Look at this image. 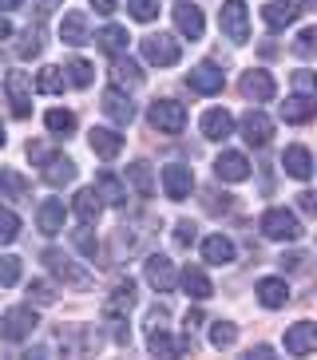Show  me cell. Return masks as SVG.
Masks as SVG:
<instances>
[{"instance_id":"ab89813d","label":"cell","mask_w":317,"mask_h":360,"mask_svg":"<svg viewBox=\"0 0 317 360\" xmlns=\"http://www.w3.org/2000/svg\"><path fill=\"white\" fill-rule=\"evenodd\" d=\"M72 242H75V250H80L84 257H92V262L99 257V238H95V230H92V226H84V222H80V230H72Z\"/></svg>"},{"instance_id":"5bb4252c","label":"cell","mask_w":317,"mask_h":360,"mask_svg":"<svg viewBox=\"0 0 317 360\" xmlns=\"http://www.w3.org/2000/svg\"><path fill=\"white\" fill-rule=\"evenodd\" d=\"M214 174H218V182H246L250 179V159L242 150H222L214 159Z\"/></svg>"},{"instance_id":"52a82bcc","label":"cell","mask_w":317,"mask_h":360,"mask_svg":"<svg viewBox=\"0 0 317 360\" xmlns=\"http://www.w3.org/2000/svg\"><path fill=\"white\" fill-rule=\"evenodd\" d=\"M36 309L32 305H16V309H8L4 317H0V337L4 340H12V345H20V340H28L32 333H36Z\"/></svg>"},{"instance_id":"6f0895ef","label":"cell","mask_w":317,"mask_h":360,"mask_svg":"<svg viewBox=\"0 0 317 360\" xmlns=\"http://www.w3.org/2000/svg\"><path fill=\"white\" fill-rule=\"evenodd\" d=\"M187 325H190V328L202 325V313H199V309H190V313H187Z\"/></svg>"},{"instance_id":"1f68e13d","label":"cell","mask_w":317,"mask_h":360,"mask_svg":"<svg viewBox=\"0 0 317 360\" xmlns=\"http://www.w3.org/2000/svg\"><path fill=\"white\" fill-rule=\"evenodd\" d=\"M0 198H8V202H24V198H28V179H24L20 170L0 167Z\"/></svg>"},{"instance_id":"9f6ffc18","label":"cell","mask_w":317,"mask_h":360,"mask_svg":"<svg viewBox=\"0 0 317 360\" xmlns=\"http://www.w3.org/2000/svg\"><path fill=\"white\" fill-rule=\"evenodd\" d=\"M12 36V24H8V16H0V40H8Z\"/></svg>"},{"instance_id":"44dd1931","label":"cell","mask_w":317,"mask_h":360,"mask_svg":"<svg viewBox=\"0 0 317 360\" xmlns=\"http://www.w3.org/2000/svg\"><path fill=\"white\" fill-rule=\"evenodd\" d=\"M72 214L80 218L84 226H95L99 222V214H104V198L95 194V186H84V191H75L72 198Z\"/></svg>"},{"instance_id":"816d5d0a","label":"cell","mask_w":317,"mask_h":360,"mask_svg":"<svg viewBox=\"0 0 317 360\" xmlns=\"http://www.w3.org/2000/svg\"><path fill=\"white\" fill-rule=\"evenodd\" d=\"M302 265H306V254H282V269L294 274V269H302Z\"/></svg>"},{"instance_id":"d6986e66","label":"cell","mask_w":317,"mask_h":360,"mask_svg":"<svg viewBox=\"0 0 317 360\" xmlns=\"http://www.w3.org/2000/svg\"><path fill=\"white\" fill-rule=\"evenodd\" d=\"M147 349H151V356H179V352L194 349V340H190V337L175 340L167 328L158 325V328H147Z\"/></svg>"},{"instance_id":"60d3db41","label":"cell","mask_w":317,"mask_h":360,"mask_svg":"<svg viewBox=\"0 0 317 360\" xmlns=\"http://www.w3.org/2000/svg\"><path fill=\"white\" fill-rule=\"evenodd\" d=\"M234 340H238V325H230V321H214L211 325V345L214 349H230Z\"/></svg>"},{"instance_id":"d6a6232c","label":"cell","mask_w":317,"mask_h":360,"mask_svg":"<svg viewBox=\"0 0 317 360\" xmlns=\"http://www.w3.org/2000/svg\"><path fill=\"white\" fill-rule=\"evenodd\" d=\"M127 182H131V186H135V194L139 198H151V194H155V170H151V162H131V167H127Z\"/></svg>"},{"instance_id":"ba28073f","label":"cell","mask_w":317,"mask_h":360,"mask_svg":"<svg viewBox=\"0 0 317 360\" xmlns=\"http://www.w3.org/2000/svg\"><path fill=\"white\" fill-rule=\"evenodd\" d=\"M143 277H147V285L155 293H170V289L179 285V274H175V262L167 254H147L143 262Z\"/></svg>"},{"instance_id":"11a10c76","label":"cell","mask_w":317,"mask_h":360,"mask_svg":"<svg viewBox=\"0 0 317 360\" xmlns=\"http://www.w3.org/2000/svg\"><path fill=\"white\" fill-rule=\"evenodd\" d=\"M250 356L254 360H270V356H274V349H270V345H258V349H250Z\"/></svg>"},{"instance_id":"e575fe53","label":"cell","mask_w":317,"mask_h":360,"mask_svg":"<svg viewBox=\"0 0 317 360\" xmlns=\"http://www.w3.org/2000/svg\"><path fill=\"white\" fill-rule=\"evenodd\" d=\"M111 79H116V87H139L143 84V72H139L135 60L116 56V60H111Z\"/></svg>"},{"instance_id":"4dcf8cb0","label":"cell","mask_w":317,"mask_h":360,"mask_svg":"<svg viewBox=\"0 0 317 360\" xmlns=\"http://www.w3.org/2000/svg\"><path fill=\"white\" fill-rule=\"evenodd\" d=\"M202 257L211 265H230L234 262V242L226 233H211V238L202 242Z\"/></svg>"},{"instance_id":"8992f818","label":"cell","mask_w":317,"mask_h":360,"mask_svg":"<svg viewBox=\"0 0 317 360\" xmlns=\"http://www.w3.org/2000/svg\"><path fill=\"white\" fill-rule=\"evenodd\" d=\"M139 48H143V60H147V64H158V68H175L182 60L179 40H175V36H167V32L143 36V40H139Z\"/></svg>"},{"instance_id":"3957f363","label":"cell","mask_w":317,"mask_h":360,"mask_svg":"<svg viewBox=\"0 0 317 360\" xmlns=\"http://www.w3.org/2000/svg\"><path fill=\"white\" fill-rule=\"evenodd\" d=\"M258 230H262V238H270V242H297L302 238V222H297V214L282 210V206H274V210L262 214V222H258Z\"/></svg>"},{"instance_id":"277c9868","label":"cell","mask_w":317,"mask_h":360,"mask_svg":"<svg viewBox=\"0 0 317 360\" xmlns=\"http://www.w3.org/2000/svg\"><path fill=\"white\" fill-rule=\"evenodd\" d=\"M44 265H48V274H52L56 281H63V285H72V289H87V285H92V274L80 269V265L63 254V250H44Z\"/></svg>"},{"instance_id":"6da1fadb","label":"cell","mask_w":317,"mask_h":360,"mask_svg":"<svg viewBox=\"0 0 317 360\" xmlns=\"http://www.w3.org/2000/svg\"><path fill=\"white\" fill-rule=\"evenodd\" d=\"M28 159L32 162H44L40 167V174H44V182L48 186H72L75 182V162L68 159V155H56V150H48L44 143H28Z\"/></svg>"},{"instance_id":"ee69618b","label":"cell","mask_w":317,"mask_h":360,"mask_svg":"<svg viewBox=\"0 0 317 360\" xmlns=\"http://www.w3.org/2000/svg\"><path fill=\"white\" fill-rule=\"evenodd\" d=\"M20 281V257L4 254L0 257V285H16Z\"/></svg>"},{"instance_id":"c3c4849f","label":"cell","mask_w":317,"mask_h":360,"mask_svg":"<svg viewBox=\"0 0 317 360\" xmlns=\"http://www.w3.org/2000/svg\"><path fill=\"white\" fill-rule=\"evenodd\" d=\"M294 87L302 91V96H313V72H297L294 75Z\"/></svg>"},{"instance_id":"5b68a950","label":"cell","mask_w":317,"mask_h":360,"mask_svg":"<svg viewBox=\"0 0 317 360\" xmlns=\"http://www.w3.org/2000/svg\"><path fill=\"white\" fill-rule=\"evenodd\" d=\"M147 123L155 131H163V135H182V127H187V107L175 103V99H155L147 111Z\"/></svg>"},{"instance_id":"7dc6e473","label":"cell","mask_w":317,"mask_h":360,"mask_svg":"<svg viewBox=\"0 0 317 360\" xmlns=\"http://www.w3.org/2000/svg\"><path fill=\"white\" fill-rule=\"evenodd\" d=\"M313 40H317V28H302L297 40H294V52L302 56V60H309V56H313Z\"/></svg>"},{"instance_id":"b9f144b4","label":"cell","mask_w":317,"mask_h":360,"mask_svg":"<svg viewBox=\"0 0 317 360\" xmlns=\"http://www.w3.org/2000/svg\"><path fill=\"white\" fill-rule=\"evenodd\" d=\"M16 238H20V218L8 206H0V245H12Z\"/></svg>"},{"instance_id":"f907efd6","label":"cell","mask_w":317,"mask_h":360,"mask_svg":"<svg viewBox=\"0 0 317 360\" xmlns=\"http://www.w3.org/2000/svg\"><path fill=\"white\" fill-rule=\"evenodd\" d=\"M297 206H302L306 214H313L317 210V194L313 191H302V194H297Z\"/></svg>"},{"instance_id":"9a60e30c","label":"cell","mask_w":317,"mask_h":360,"mask_svg":"<svg viewBox=\"0 0 317 360\" xmlns=\"http://www.w3.org/2000/svg\"><path fill=\"white\" fill-rule=\"evenodd\" d=\"M317 349V325L313 321H297V325L285 328V352L290 356H306Z\"/></svg>"},{"instance_id":"4fadbf2b","label":"cell","mask_w":317,"mask_h":360,"mask_svg":"<svg viewBox=\"0 0 317 360\" xmlns=\"http://www.w3.org/2000/svg\"><path fill=\"white\" fill-rule=\"evenodd\" d=\"M242 139L250 147H266L274 139V119L266 115V111H258V107H250L242 115Z\"/></svg>"},{"instance_id":"484cf974","label":"cell","mask_w":317,"mask_h":360,"mask_svg":"<svg viewBox=\"0 0 317 360\" xmlns=\"http://www.w3.org/2000/svg\"><path fill=\"white\" fill-rule=\"evenodd\" d=\"M313 115H317V96H302V91H297V96H290L282 103L285 123H309Z\"/></svg>"},{"instance_id":"ac0fdd59","label":"cell","mask_w":317,"mask_h":360,"mask_svg":"<svg viewBox=\"0 0 317 360\" xmlns=\"http://www.w3.org/2000/svg\"><path fill=\"white\" fill-rule=\"evenodd\" d=\"M104 115L111 119V123H119V127H127V123H131V119H135V103H131V99H127V91L123 87H107L104 91Z\"/></svg>"},{"instance_id":"681fc988","label":"cell","mask_w":317,"mask_h":360,"mask_svg":"<svg viewBox=\"0 0 317 360\" xmlns=\"http://www.w3.org/2000/svg\"><path fill=\"white\" fill-rule=\"evenodd\" d=\"M167 317H170V313H167V305H155V309L147 313V328H158V325H163Z\"/></svg>"},{"instance_id":"f546056e","label":"cell","mask_w":317,"mask_h":360,"mask_svg":"<svg viewBox=\"0 0 317 360\" xmlns=\"http://www.w3.org/2000/svg\"><path fill=\"white\" fill-rule=\"evenodd\" d=\"M254 293H258V301H262L266 309H282L285 301H290V285H285L282 277H262Z\"/></svg>"},{"instance_id":"d4e9b609","label":"cell","mask_w":317,"mask_h":360,"mask_svg":"<svg viewBox=\"0 0 317 360\" xmlns=\"http://www.w3.org/2000/svg\"><path fill=\"white\" fill-rule=\"evenodd\" d=\"M87 143H92V150H95V155H99L104 162H111L119 150H123V135H116L111 127H92Z\"/></svg>"},{"instance_id":"7c38bea8","label":"cell","mask_w":317,"mask_h":360,"mask_svg":"<svg viewBox=\"0 0 317 360\" xmlns=\"http://www.w3.org/2000/svg\"><path fill=\"white\" fill-rule=\"evenodd\" d=\"M163 191H167L170 202H187L190 191H194V174H190V167H182V162L163 167Z\"/></svg>"},{"instance_id":"9c48e42d","label":"cell","mask_w":317,"mask_h":360,"mask_svg":"<svg viewBox=\"0 0 317 360\" xmlns=\"http://www.w3.org/2000/svg\"><path fill=\"white\" fill-rule=\"evenodd\" d=\"M131 309H135V281L123 277V281H116V289L104 301V321H127Z\"/></svg>"},{"instance_id":"d590c367","label":"cell","mask_w":317,"mask_h":360,"mask_svg":"<svg viewBox=\"0 0 317 360\" xmlns=\"http://www.w3.org/2000/svg\"><path fill=\"white\" fill-rule=\"evenodd\" d=\"M40 52H44V28L40 24H28L20 44H16V56H20V60H36Z\"/></svg>"},{"instance_id":"bcb514c9","label":"cell","mask_w":317,"mask_h":360,"mask_svg":"<svg viewBox=\"0 0 317 360\" xmlns=\"http://www.w3.org/2000/svg\"><path fill=\"white\" fill-rule=\"evenodd\" d=\"M28 301H32V305H52L56 289L48 285V281H32V285H28Z\"/></svg>"},{"instance_id":"4316f807","label":"cell","mask_w":317,"mask_h":360,"mask_svg":"<svg viewBox=\"0 0 317 360\" xmlns=\"http://www.w3.org/2000/svg\"><path fill=\"white\" fill-rule=\"evenodd\" d=\"M282 167H285V174H290V179H302V182H306L309 174H313V155H309L306 147H285Z\"/></svg>"},{"instance_id":"83f0119b","label":"cell","mask_w":317,"mask_h":360,"mask_svg":"<svg viewBox=\"0 0 317 360\" xmlns=\"http://www.w3.org/2000/svg\"><path fill=\"white\" fill-rule=\"evenodd\" d=\"M95 194L104 198V206H123L127 202V186L111 174V170H99V174H95Z\"/></svg>"},{"instance_id":"74e56055","label":"cell","mask_w":317,"mask_h":360,"mask_svg":"<svg viewBox=\"0 0 317 360\" xmlns=\"http://www.w3.org/2000/svg\"><path fill=\"white\" fill-rule=\"evenodd\" d=\"M63 87H68L63 68H44V72L36 75V91H44V96H60Z\"/></svg>"},{"instance_id":"e0dca14e","label":"cell","mask_w":317,"mask_h":360,"mask_svg":"<svg viewBox=\"0 0 317 360\" xmlns=\"http://www.w3.org/2000/svg\"><path fill=\"white\" fill-rule=\"evenodd\" d=\"M175 28H179L187 40H202V32H206V20H202V8H199V4L179 0V4H175Z\"/></svg>"},{"instance_id":"836d02e7","label":"cell","mask_w":317,"mask_h":360,"mask_svg":"<svg viewBox=\"0 0 317 360\" xmlns=\"http://www.w3.org/2000/svg\"><path fill=\"white\" fill-rule=\"evenodd\" d=\"M127 40H131V36H127V28H119V24H107L104 32L95 36V44H99V48H104V52L111 56V60L127 52Z\"/></svg>"},{"instance_id":"7bdbcfd3","label":"cell","mask_w":317,"mask_h":360,"mask_svg":"<svg viewBox=\"0 0 317 360\" xmlns=\"http://www.w3.org/2000/svg\"><path fill=\"white\" fill-rule=\"evenodd\" d=\"M127 12H131V16H135V20H155L158 16V0H127Z\"/></svg>"},{"instance_id":"8fae6325","label":"cell","mask_w":317,"mask_h":360,"mask_svg":"<svg viewBox=\"0 0 317 360\" xmlns=\"http://www.w3.org/2000/svg\"><path fill=\"white\" fill-rule=\"evenodd\" d=\"M4 91H8L12 115L28 119L32 115V84H28V75H24V72H8V75H4Z\"/></svg>"},{"instance_id":"91938a15","label":"cell","mask_w":317,"mask_h":360,"mask_svg":"<svg viewBox=\"0 0 317 360\" xmlns=\"http://www.w3.org/2000/svg\"><path fill=\"white\" fill-rule=\"evenodd\" d=\"M0 150H4V127H0Z\"/></svg>"},{"instance_id":"f6af8a7d","label":"cell","mask_w":317,"mask_h":360,"mask_svg":"<svg viewBox=\"0 0 317 360\" xmlns=\"http://www.w3.org/2000/svg\"><path fill=\"white\" fill-rule=\"evenodd\" d=\"M194 238H199V226L190 222V218H182V222L175 226V245H179V250H190Z\"/></svg>"},{"instance_id":"cb8c5ba5","label":"cell","mask_w":317,"mask_h":360,"mask_svg":"<svg viewBox=\"0 0 317 360\" xmlns=\"http://www.w3.org/2000/svg\"><path fill=\"white\" fill-rule=\"evenodd\" d=\"M60 40L72 44V48H84V44H92V32H87V16H84V12H63Z\"/></svg>"},{"instance_id":"db71d44e","label":"cell","mask_w":317,"mask_h":360,"mask_svg":"<svg viewBox=\"0 0 317 360\" xmlns=\"http://www.w3.org/2000/svg\"><path fill=\"white\" fill-rule=\"evenodd\" d=\"M92 8L99 12V16H111V12L119 8V0H92Z\"/></svg>"},{"instance_id":"f1b7e54d","label":"cell","mask_w":317,"mask_h":360,"mask_svg":"<svg viewBox=\"0 0 317 360\" xmlns=\"http://www.w3.org/2000/svg\"><path fill=\"white\" fill-rule=\"evenodd\" d=\"M182 289H187V297L190 301H206V297H214V285H211V277L202 274L199 265H187V269H182Z\"/></svg>"},{"instance_id":"680465c9","label":"cell","mask_w":317,"mask_h":360,"mask_svg":"<svg viewBox=\"0 0 317 360\" xmlns=\"http://www.w3.org/2000/svg\"><path fill=\"white\" fill-rule=\"evenodd\" d=\"M24 0H0V8H20Z\"/></svg>"},{"instance_id":"8d00e7d4","label":"cell","mask_w":317,"mask_h":360,"mask_svg":"<svg viewBox=\"0 0 317 360\" xmlns=\"http://www.w3.org/2000/svg\"><path fill=\"white\" fill-rule=\"evenodd\" d=\"M44 127L52 131L56 139H68L75 131V115H72V111H63V107H52V111L44 115Z\"/></svg>"},{"instance_id":"f35d334b","label":"cell","mask_w":317,"mask_h":360,"mask_svg":"<svg viewBox=\"0 0 317 360\" xmlns=\"http://www.w3.org/2000/svg\"><path fill=\"white\" fill-rule=\"evenodd\" d=\"M63 75H68V84L72 87H92L95 68L87 64V60H68V64H63Z\"/></svg>"},{"instance_id":"ffe728a7","label":"cell","mask_w":317,"mask_h":360,"mask_svg":"<svg viewBox=\"0 0 317 360\" xmlns=\"http://www.w3.org/2000/svg\"><path fill=\"white\" fill-rule=\"evenodd\" d=\"M202 139H211V143H222V139L234 135V115L226 111V107H211L206 115H202Z\"/></svg>"},{"instance_id":"7a4b0ae2","label":"cell","mask_w":317,"mask_h":360,"mask_svg":"<svg viewBox=\"0 0 317 360\" xmlns=\"http://www.w3.org/2000/svg\"><path fill=\"white\" fill-rule=\"evenodd\" d=\"M218 28H222V36H226L230 44L250 40V8H246V0H222Z\"/></svg>"},{"instance_id":"30bf717a","label":"cell","mask_w":317,"mask_h":360,"mask_svg":"<svg viewBox=\"0 0 317 360\" xmlns=\"http://www.w3.org/2000/svg\"><path fill=\"white\" fill-rule=\"evenodd\" d=\"M242 96L250 99V103H270V99L278 96V84H274V75L262 72V68H250V72H242Z\"/></svg>"},{"instance_id":"f5cc1de1","label":"cell","mask_w":317,"mask_h":360,"mask_svg":"<svg viewBox=\"0 0 317 360\" xmlns=\"http://www.w3.org/2000/svg\"><path fill=\"white\" fill-rule=\"evenodd\" d=\"M60 4H63V0H36V16L44 20V16H52V12L60 8Z\"/></svg>"},{"instance_id":"2e32d148","label":"cell","mask_w":317,"mask_h":360,"mask_svg":"<svg viewBox=\"0 0 317 360\" xmlns=\"http://www.w3.org/2000/svg\"><path fill=\"white\" fill-rule=\"evenodd\" d=\"M187 84H190V91H199V96H218L222 84H226V75H222L218 64H199V68H190Z\"/></svg>"},{"instance_id":"603a6c76","label":"cell","mask_w":317,"mask_h":360,"mask_svg":"<svg viewBox=\"0 0 317 360\" xmlns=\"http://www.w3.org/2000/svg\"><path fill=\"white\" fill-rule=\"evenodd\" d=\"M63 218H68V210H63L60 198H44L40 210H36V222H40V233H44V238H56V233L63 230Z\"/></svg>"},{"instance_id":"7402d4cb","label":"cell","mask_w":317,"mask_h":360,"mask_svg":"<svg viewBox=\"0 0 317 360\" xmlns=\"http://www.w3.org/2000/svg\"><path fill=\"white\" fill-rule=\"evenodd\" d=\"M297 16H302V4H294V0H270V4L262 8L266 28H274V32H282L285 24H294Z\"/></svg>"}]
</instances>
